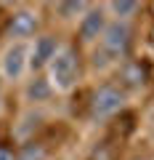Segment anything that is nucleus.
I'll return each mask as SVG.
<instances>
[{"label":"nucleus","mask_w":154,"mask_h":160,"mask_svg":"<svg viewBox=\"0 0 154 160\" xmlns=\"http://www.w3.org/2000/svg\"><path fill=\"white\" fill-rule=\"evenodd\" d=\"M0 109H3V99H0Z\"/></svg>","instance_id":"nucleus-15"},{"label":"nucleus","mask_w":154,"mask_h":160,"mask_svg":"<svg viewBox=\"0 0 154 160\" xmlns=\"http://www.w3.org/2000/svg\"><path fill=\"white\" fill-rule=\"evenodd\" d=\"M120 75H122V80H125V86H130V88H141L143 83H146V72H143V67L136 64V62H125L122 69H120Z\"/></svg>","instance_id":"nucleus-11"},{"label":"nucleus","mask_w":154,"mask_h":160,"mask_svg":"<svg viewBox=\"0 0 154 160\" xmlns=\"http://www.w3.org/2000/svg\"><path fill=\"white\" fill-rule=\"evenodd\" d=\"M43 158H45L43 147H40V144H32V142L24 144V147L16 152V160H43Z\"/></svg>","instance_id":"nucleus-12"},{"label":"nucleus","mask_w":154,"mask_h":160,"mask_svg":"<svg viewBox=\"0 0 154 160\" xmlns=\"http://www.w3.org/2000/svg\"><path fill=\"white\" fill-rule=\"evenodd\" d=\"M109 24V13L104 6H91L85 13H82V19L77 22V38H80V43H85V46H96L98 40H101L104 29H106Z\"/></svg>","instance_id":"nucleus-6"},{"label":"nucleus","mask_w":154,"mask_h":160,"mask_svg":"<svg viewBox=\"0 0 154 160\" xmlns=\"http://www.w3.org/2000/svg\"><path fill=\"white\" fill-rule=\"evenodd\" d=\"M104 8H106L112 22L130 24V19L141 11V3H136V0H112V3H104Z\"/></svg>","instance_id":"nucleus-9"},{"label":"nucleus","mask_w":154,"mask_h":160,"mask_svg":"<svg viewBox=\"0 0 154 160\" xmlns=\"http://www.w3.org/2000/svg\"><path fill=\"white\" fill-rule=\"evenodd\" d=\"M0 86H3V75H0Z\"/></svg>","instance_id":"nucleus-14"},{"label":"nucleus","mask_w":154,"mask_h":160,"mask_svg":"<svg viewBox=\"0 0 154 160\" xmlns=\"http://www.w3.org/2000/svg\"><path fill=\"white\" fill-rule=\"evenodd\" d=\"M128 102V93L117 86H101L91 96V118L93 120H106L114 118Z\"/></svg>","instance_id":"nucleus-4"},{"label":"nucleus","mask_w":154,"mask_h":160,"mask_svg":"<svg viewBox=\"0 0 154 160\" xmlns=\"http://www.w3.org/2000/svg\"><path fill=\"white\" fill-rule=\"evenodd\" d=\"M0 160H16V149H13V147H6V144H0Z\"/></svg>","instance_id":"nucleus-13"},{"label":"nucleus","mask_w":154,"mask_h":160,"mask_svg":"<svg viewBox=\"0 0 154 160\" xmlns=\"http://www.w3.org/2000/svg\"><path fill=\"white\" fill-rule=\"evenodd\" d=\"M37 29H40V13L35 8H19L8 19V38L11 40L29 43V40L37 38Z\"/></svg>","instance_id":"nucleus-7"},{"label":"nucleus","mask_w":154,"mask_h":160,"mask_svg":"<svg viewBox=\"0 0 154 160\" xmlns=\"http://www.w3.org/2000/svg\"><path fill=\"white\" fill-rule=\"evenodd\" d=\"M45 78L56 93L72 91L77 86V80H80V53H77V48L69 46V43H61L58 53L53 56V62L45 69Z\"/></svg>","instance_id":"nucleus-2"},{"label":"nucleus","mask_w":154,"mask_h":160,"mask_svg":"<svg viewBox=\"0 0 154 160\" xmlns=\"http://www.w3.org/2000/svg\"><path fill=\"white\" fill-rule=\"evenodd\" d=\"M130 38H133L130 24L112 22V19H109L101 40L93 46V53H91L93 69H109V67H114V64H120L122 59L128 56V51H130Z\"/></svg>","instance_id":"nucleus-1"},{"label":"nucleus","mask_w":154,"mask_h":160,"mask_svg":"<svg viewBox=\"0 0 154 160\" xmlns=\"http://www.w3.org/2000/svg\"><path fill=\"white\" fill-rule=\"evenodd\" d=\"M91 8V3H85V0H67V3H56V16L64 19V22H80L82 13Z\"/></svg>","instance_id":"nucleus-10"},{"label":"nucleus","mask_w":154,"mask_h":160,"mask_svg":"<svg viewBox=\"0 0 154 160\" xmlns=\"http://www.w3.org/2000/svg\"><path fill=\"white\" fill-rule=\"evenodd\" d=\"M0 75L8 83H19L29 75V43L11 40L0 53Z\"/></svg>","instance_id":"nucleus-3"},{"label":"nucleus","mask_w":154,"mask_h":160,"mask_svg":"<svg viewBox=\"0 0 154 160\" xmlns=\"http://www.w3.org/2000/svg\"><path fill=\"white\" fill-rule=\"evenodd\" d=\"M58 48H61V40L56 35H48V32L29 40V75H45L48 64L53 62Z\"/></svg>","instance_id":"nucleus-5"},{"label":"nucleus","mask_w":154,"mask_h":160,"mask_svg":"<svg viewBox=\"0 0 154 160\" xmlns=\"http://www.w3.org/2000/svg\"><path fill=\"white\" fill-rule=\"evenodd\" d=\"M53 86L48 83L45 75H29V80L24 83V99L29 104H45L53 99Z\"/></svg>","instance_id":"nucleus-8"}]
</instances>
